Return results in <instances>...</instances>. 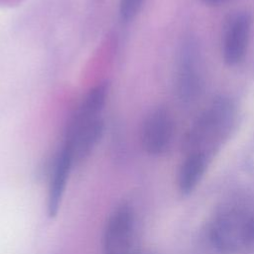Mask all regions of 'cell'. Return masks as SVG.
<instances>
[{"label": "cell", "instance_id": "cell-1", "mask_svg": "<svg viewBox=\"0 0 254 254\" xmlns=\"http://www.w3.org/2000/svg\"><path fill=\"white\" fill-rule=\"evenodd\" d=\"M209 236L221 252L251 253L254 251V215L240 208L224 209L213 218Z\"/></svg>", "mask_w": 254, "mask_h": 254}, {"label": "cell", "instance_id": "cell-2", "mask_svg": "<svg viewBox=\"0 0 254 254\" xmlns=\"http://www.w3.org/2000/svg\"><path fill=\"white\" fill-rule=\"evenodd\" d=\"M233 118L231 103L216 99L202 114L187 139L188 154L196 153L207 159L228 132Z\"/></svg>", "mask_w": 254, "mask_h": 254}, {"label": "cell", "instance_id": "cell-3", "mask_svg": "<svg viewBox=\"0 0 254 254\" xmlns=\"http://www.w3.org/2000/svg\"><path fill=\"white\" fill-rule=\"evenodd\" d=\"M102 254H137L135 248V214L126 202L110 213L103 231Z\"/></svg>", "mask_w": 254, "mask_h": 254}, {"label": "cell", "instance_id": "cell-4", "mask_svg": "<svg viewBox=\"0 0 254 254\" xmlns=\"http://www.w3.org/2000/svg\"><path fill=\"white\" fill-rule=\"evenodd\" d=\"M174 134V123L165 108L153 109L145 118L141 142L144 150L150 155H160L170 146Z\"/></svg>", "mask_w": 254, "mask_h": 254}, {"label": "cell", "instance_id": "cell-5", "mask_svg": "<svg viewBox=\"0 0 254 254\" xmlns=\"http://www.w3.org/2000/svg\"><path fill=\"white\" fill-rule=\"evenodd\" d=\"M102 133L103 121L99 117L85 122L69 123L64 145L70 151L74 164L89 156Z\"/></svg>", "mask_w": 254, "mask_h": 254}, {"label": "cell", "instance_id": "cell-6", "mask_svg": "<svg viewBox=\"0 0 254 254\" xmlns=\"http://www.w3.org/2000/svg\"><path fill=\"white\" fill-rule=\"evenodd\" d=\"M70 151L64 145L58 152L49 177L47 193V213L50 217H55L62 204L66 183L73 165Z\"/></svg>", "mask_w": 254, "mask_h": 254}, {"label": "cell", "instance_id": "cell-7", "mask_svg": "<svg viewBox=\"0 0 254 254\" xmlns=\"http://www.w3.org/2000/svg\"><path fill=\"white\" fill-rule=\"evenodd\" d=\"M251 26L252 17L246 12L235 15L229 21L222 49L223 59L227 64L234 65L243 59L248 46Z\"/></svg>", "mask_w": 254, "mask_h": 254}, {"label": "cell", "instance_id": "cell-8", "mask_svg": "<svg viewBox=\"0 0 254 254\" xmlns=\"http://www.w3.org/2000/svg\"><path fill=\"white\" fill-rule=\"evenodd\" d=\"M207 162L208 159L201 154L190 153L187 155L178 176V183L182 192L188 193L196 187L205 171Z\"/></svg>", "mask_w": 254, "mask_h": 254}, {"label": "cell", "instance_id": "cell-9", "mask_svg": "<svg viewBox=\"0 0 254 254\" xmlns=\"http://www.w3.org/2000/svg\"><path fill=\"white\" fill-rule=\"evenodd\" d=\"M107 96V85L99 84L88 91L80 102L70 122L79 123L99 117Z\"/></svg>", "mask_w": 254, "mask_h": 254}, {"label": "cell", "instance_id": "cell-10", "mask_svg": "<svg viewBox=\"0 0 254 254\" xmlns=\"http://www.w3.org/2000/svg\"><path fill=\"white\" fill-rule=\"evenodd\" d=\"M144 0H120L119 14L123 21L132 20L139 12Z\"/></svg>", "mask_w": 254, "mask_h": 254}, {"label": "cell", "instance_id": "cell-11", "mask_svg": "<svg viewBox=\"0 0 254 254\" xmlns=\"http://www.w3.org/2000/svg\"><path fill=\"white\" fill-rule=\"evenodd\" d=\"M203 2L207 3V4H211V5H215V4H218L220 2H223L224 0H202Z\"/></svg>", "mask_w": 254, "mask_h": 254}]
</instances>
